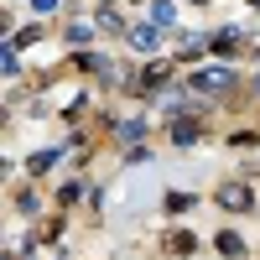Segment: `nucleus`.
<instances>
[{
    "label": "nucleus",
    "instance_id": "11",
    "mask_svg": "<svg viewBox=\"0 0 260 260\" xmlns=\"http://www.w3.org/2000/svg\"><path fill=\"white\" fill-rule=\"evenodd\" d=\"M99 26H104V31H130V26H125V21H120L115 11H99Z\"/></svg>",
    "mask_w": 260,
    "mask_h": 260
},
{
    "label": "nucleus",
    "instance_id": "3",
    "mask_svg": "<svg viewBox=\"0 0 260 260\" xmlns=\"http://www.w3.org/2000/svg\"><path fill=\"white\" fill-rule=\"evenodd\" d=\"M198 136H203V115H182L177 125H172V141H177V146H192Z\"/></svg>",
    "mask_w": 260,
    "mask_h": 260
},
{
    "label": "nucleus",
    "instance_id": "10",
    "mask_svg": "<svg viewBox=\"0 0 260 260\" xmlns=\"http://www.w3.org/2000/svg\"><path fill=\"white\" fill-rule=\"evenodd\" d=\"M141 136H146V125H141V120H125V125H120V141H130V146H136Z\"/></svg>",
    "mask_w": 260,
    "mask_h": 260
},
{
    "label": "nucleus",
    "instance_id": "8",
    "mask_svg": "<svg viewBox=\"0 0 260 260\" xmlns=\"http://www.w3.org/2000/svg\"><path fill=\"white\" fill-rule=\"evenodd\" d=\"M62 37H68V42H73V47H89V37H94V26H83V21H73V26H68V31H62Z\"/></svg>",
    "mask_w": 260,
    "mask_h": 260
},
{
    "label": "nucleus",
    "instance_id": "4",
    "mask_svg": "<svg viewBox=\"0 0 260 260\" xmlns=\"http://www.w3.org/2000/svg\"><path fill=\"white\" fill-rule=\"evenodd\" d=\"M219 203H224L229 213H240V208H250V187H240V182H224V187H219Z\"/></svg>",
    "mask_w": 260,
    "mask_h": 260
},
{
    "label": "nucleus",
    "instance_id": "7",
    "mask_svg": "<svg viewBox=\"0 0 260 260\" xmlns=\"http://www.w3.org/2000/svg\"><path fill=\"white\" fill-rule=\"evenodd\" d=\"M151 21H156V26H172V21H177V6H172V0H151Z\"/></svg>",
    "mask_w": 260,
    "mask_h": 260
},
{
    "label": "nucleus",
    "instance_id": "9",
    "mask_svg": "<svg viewBox=\"0 0 260 260\" xmlns=\"http://www.w3.org/2000/svg\"><path fill=\"white\" fill-rule=\"evenodd\" d=\"M219 250H224L229 260H240V255H245V240H240V234H219Z\"/></svg>",
    "mask_w": 260,
    "mask_h": 260
},
{
    "label": "nucleus",
    "instance_id": "15",
    "mask_svg": "<svg viewBox=\"0 0 260 260\" xmlns=\"http://www.w3.org/2000/svg\"><path fill=\"white\" fill-rule=\"evenodd\" d=\"M52 6H57V0H31V11H37V16H47Z\"/></svg>",
    "mask_w": 260,
    "mask_h": 260
},
{
    "label": "nucleus",
    "instance_id": "2",
    "mask_svg": "<svg viewBox=\"0 0 260 260\" xmlns=\"http://www.w3.org/2000/svg\"><path fill=\"white\" fill-rule=\"evenodd\" d=\"M167 78H172V68H167V62H151V68H146L136 83H130V89H136V94H151V89H161Z\"/></svg>",
    "mask_w": 260,
    "mask_h": 260
},
{
    "label": "nucleus",
    "instance_id": "5",
    "mask_svg": "<svg viewBox=\"0 0 260 260\" xmlns=\"http://www.w3.org/2000/svg\"><path fill=\"white\" fill-rule=\"evenodd\" d=\"M130 47H136V52H156V47H161L156 21H151V26H136V31H130Z\"/></svg>",
    "mask_w": 260,
    "mask_h": 260
},
{
    "label": "nucleus",
    "instance_id": "1",
    "mask_svg": "<svg viewBox=\"0 0 260 260\" xmlns=\"http://www.w3.org/2000/svg\"><path fill=\"white\" fill-rule=\"evenodd\" d=\"M229 83H234L229 68H198V73H192V89H198V94H219V89H229Z\"/></svg>",
    "mask_w": 260,
    "mask_h": 260
},
{
    "label": "nucleus",
    "instance_id": "12",
    "mask_svg": "<svg viewBox=\"0 0 260 260\" xmlns=\"http://www.w3.org/2000/svg\"><path fill=\"white\" fill-rule=\"evenodd\" d=\"M167 208H172V213H187V208H192V192H172Z\"/></svg>",
    "mask_w": 260,
    "mask_h": 260
},
{
    "label": "nucleus",
    "instance_id": "14",
    "mask_svg": "<svg viewBox=\"0 0 260 260\" xmlns=\"http://www.w3.org/2000/svg\"><path fill=\"white\" fill-rule=\"evenodd\" d=\"M26 167H31V177H42V172H47V167H52V151H42V156H31Z\"/></svg>",
    "mask_w": 260,
    "mask_h": 260
},
{
    "label": "nucleus",
    "instance_id": "13",
    "mask_svg": "<svg viewBox=\"0 0 260 260\" xmlns=\"http://www.w3.org/2000/svg\"><path fill=\"white\" fill-rule=\"evenodd\" d=\"M0 68H6V78H16V73H21V57H16V47H6V57H0Z\"/></svg>",
    "mask_w": 260,
    "mask_h": 260
},
{
    "label": "nucleus",
    "instance_id": "6",
    "mask_svg": "<svg viewBox=\"0 0 260 260\" xmlns=\"http://www.w3.org/2000/svg\"><path fill=\"white\" fill-rule=\"evenodd\" d=\"M167 250H172V255H192V250H198V240H192L187 229H172V234H167Z\"/></svg>",
    "mask_w": 260,
    "mask_h": 260
}]
</instances>
